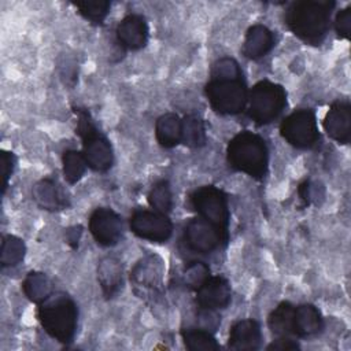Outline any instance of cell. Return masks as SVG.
Wrapping results in <instances>:
<instances>
[{"instance_id": "cell-1", "label": "cell", "mask_w": 351, "mask_h": 351, "mask_svg": "<svg viewBox=\"0 0 351 351\" xmlns=\"http://www.w3.org/2000/svg\"><path fill=\"white\" fill-rule=\"evenodd\" d=\"M204 95L219 115H237L245 110L248 89L236 59L223 56L211 64Z\"/></svg>"}, {"instance_id": "cell-2", "label": "cell", "mask_w": 351, "mask_h": 351, "mask_svg": "<svg viewBox=\"0 0 351 351\" xmlns=\"http://www.w3.org/2000/svg\"><path fill=\"white\" fill-rule=\"evenodd\" d=\"M335 5L332 0L293 1L285 10L284 22L299 40L317 47L322 44L329 32Z\"/></svg>"}, {"instance_id": "cell-3", "label": "cell", "mask_w": 351, "mask_h": 351, "mask_svg": "<svg viewBox=\"0 0 351 351\" xmlns=\"http://www.w3.org/2000/svg\"><path fill=\"white\" fill-rule=\"evenodd\" d=\"M37 319L41 328L59 343L73 341L78 324V307L66 292H52L37 304Z\"/></svg>"}, {"instance_id": "cell-4", "label": "cell", "mask_w": 351, "mask_h": 351, "mask_svg": "<svg viewBox=\"0 0 351 351\" xmlns=\"http://www.w3.org/2000/svg\"><path fill=\"white\" fill-rule=\"evenodd\" d=\"M226 158L230 167L245 173L255 180H262L267 173V144L263 137L250 130H243L229 140Z\"/></svg>"}, {"instance_id": "cell-5", "label": "cell", "mask_w": 351, "mask_h": 351, "mask_svg": "<svg viewBox=\"0 0 351 351\" xmlns=\"http://www.w3.org/2000/svg\"><path fill=\"white\" fill-rule=\"evenodd\" d=\"M77 115V134L82 140V155L88 167L97 173L108 171L114 165V151L110 140L97 129L86 108H74Z\"/></svg>"}, {"instance_id": "cell-6", "label": "cell", "mask_w": 351, "mask_h": 351, "mask_svg": "<svg viewBox=\"0 0 351 351\" xmlns=\"http://www.w3.org/2000/svg\"><path fill=\"white\" fill-rule=\"evenodd\" d=\"M248 117L255 125L271 123L287 106V92L282 85L262 80L248 90Z\"/></svg>"}, {"instance_id": "cell-7", "label": "cell", "mask_w": 351, "mask_h": 351, "mask_svg": "<svg viewBox=\"0 0 351 351\" xmlns=\"http://www.w3.org/2000/svg\"><path fill=\"white\" fill-rule=\"evenodd\" d=\"M189 203L197 215L215 226L228 241L230 213L226 193L214 185H203L189 195Z\"/></svg>"}, {"instance_id": "cell-8", "label": "cell", "mask_w": 351, "mask_h": 351, "mask_svg": "<svg viewBox=\"0 0 351 351\" xmlns=\"http://www.w3.org/2000/svg\"><path fill=\"white\" fill-rule=\"evenodd\" d=\"M281 137L295 148L310 149L319 140L315 114L311 108H300L285 117L280 125Z\"/></svg>"}, {"instance_id": "cell-9", "label": "cell", "mask_w": 351, "mask_h": 351, "mask_svg": "<svg viewBox=\"0 0 351 351\" xmlns=\"http://www.w3.org/2000/svg\"><path fill=\"white\" fill-rule=\"evenodd\" d=\"M165 262L156 254L143 256L133 266L130 273V282L134 293L141 299L154 300L160 296L163 288Z\"/></svg>"}, {"instance_id": "cell-10", "label": "cell", "mask_w": 351, "mask_h": 351, "mask_svg": "<svg viewBox=\"0 0 351 351\" xmlns=\"http://www.w3.org/2000/svg\"><path fill=\"white\" fill-rule=\"evenodd\" d=\"M130 230L140 239L166 243L173 234V222L167 214L155 210H136L129 219Z\"/></svg>"}, {"instance_id": "cell-11", "label": "cell", "mask_w": 351, "mask_h": 351, "mask_svg": "<svg viewBox=\"0 0 351 351\" xmlns=\"http://www.w3.org/2000/svg\"><path fill=\"white\" fill-rule=\"evenodd\" d=\"M89 232L101 247L117 245L123 234L122 218L108 207H97L92 211L88 222Z\"/></svg>"}, {"instance_id": "cell-12", "label": "cell", "mask_w": 351, "mask_h": 351, "mask_svg": "<svg viewBox=\"0 0 351 351\" xmlns=\"http://www.w3.org/2000/svg\"><path fill=\"white\" fill-rule=\"evenodd\" d=\"M182 239L185 245L197 254H210L221 244H226L217 228L200 217L192 218L185 223Z\"/></svg>"}, {"instance_id": "cell-13", "label": "cell", "mask_w": 351, "mask_h": 351, "mask_svg": "<svg viewBox=\"0 0 351 351\" xmlns=\"http://www.w3.org/2000/svg\"><path fill=\"white\" fill-rule=\"evenodd\" d=\"M195 300L200 310L217 311L226 308L232 300L229 281L222 276H210L206 282L196 289Z\"/></svg>"}, {"instance_id": "cell-14", "label": "cell", "mask_w": 351, "mask_h": 351, "mask_svg": "<svg viewBox=\"0 0 351 351\" xmlns=\"http://www.w3.org/2000/svg\"><path fill=\"white\" fill-rule=\"evenodd\" d=\"M148 23L140 14H129L121 19L115 29L118 44L129 51H138L148 43Z\"/></svg>"}, {"instance_id": "cell-15", "label": "cell", "mask_w": 351, "mask_h": 351, "mask_svg": "<svg viewBox=\"0 0 351 351\" xmlns=\"http://www.w3.org/2000/svg\"><path fill=\"white\" fill-rule=\"evenodd\" d=\"M326 134L339 144L351 140V106L347 100H336L329 106L324 118Z\"/></svg>"}, {"instance_id": "cell-16", "label": "cell", "mask_w": 351, "mask_h": 351, "mask_svg": "<svg viewBox=\"0 0 351 351\" xmlns=\"http://www.w3.org/2000/svg\"><path fill=\"white\" fill-rule=\"evenodd\" d=\"M34 203L45 211H62L70 207V197L63 186L53 178L38 180L32 188Z\"/></svg>"}, {"instance_id": "cell-17", "label": "cell", "mask_w": 351, "mask_h": 351, "mask_svg": "<svg viewBox=\"0 0 351 351\" xmlns=\"http://www.w3.org/2000/svg\"><path fill=\"white\" fill-rule=\"evenodd\" d=\"M262 332L258 321L252 318L236 321L229 330L228 348L234 351H255L261 348Z\"/></svg>"}, {"instance_id": "cell-18", "label": "cell", "mask_w": 351, "mask_h": 351, "mask_svg": "<svg viewBox=\"0 0 351 351\" xmlns=\"http://www.w3.org/2000/svg\"><path fill=\"white\" fill-rule=\"evenodd\" d=\"M324 329V317L311 303L293 306L292 335L299 339L314 337Z\"/></svg>"}, {"instance_id": "cell-19", "label": "cell", "mask_w": 351, "mask_h": 351, "mask_svg": "<svg viewBox=\"0 0 351 351\" xmlns=\"http://www.w3.org/2000/svg\"><path fill=\"white\" fill-rule=\"evenodd\" d=\"M276 40L273 32L261 23L252 25L243 41V55L251 60H258L266 56L274 47Z\"/></svg>"}, {"instance_id": "cell-20", "label": "cell", "mask_w": 351, "mask_h": 351, "mask_svg": "<svg viewBox=\"0 0 351 351\" xmlns=\"http://www.w3.org/2000/svg\"><path fill=\"white\" fill-rule=\"evenodd\" d=\"M97 281L103 295L110 299L114 298L123 284V265L112 255L100 259L97 265Z\"/></svg>"}, {"instance_id": "cell-21", "label": "cell", "mask_w": 351, "mask_h": 351, "mask_svg": "<svg viewBox=\"0 0 351 351\" xmlns=\"http://www.w3.org/2000/svg\"><path fill=\"white\" fill-rule=\"evenodd\" d=\"M182 119L176 112L162 114L155 122V137L163 148H173L181 143Z\"/></svg>"}, {"instance_id": "cell-22", "label": "cell", "mask_w": 351, "mask_h": 351, "mask_svg": "<svg viewBox=\"0 0 351 351\" xmlns=\"http://www.w3.org/2000/svg\"><path fill=\"white\" fill-rule=\"evenodd\" d=\"M22 291L25 296L36 304L41 303L52 292H55L51 278L41 271L27 273L22 281Z\"/></svg>"}, {"instance_id": "cell-23", "label": "cell", "mask_w": 351, "mask_h": 351, "mask_svg": "<svg viewBox=\"0 0 351 351\" xmlns=\"http://www.w3.org/2000/svg\"><path fill=\"white\" fill-rule=\"evenodd\" d=\"M292 314L293 304L281 302L271 310L267 317V326L276 337H292Z\"/></svg>"}, {"instance_id": "cell-24", "label": "cell", "mask_w": 351, "mask_h": 351, "mask_svg": "<svg viewBox=\"0 0 351 351\" xmlns=\"http://www.w3.org/2000/svg\"><path fill=\"white\" fill-rule=\"evenodd\" d=\"M207 134L204 121L196 114H188L182 118L181 143L189 148H200L206 144Z\"/></svg>"}, {"instance_id": "cell-25", "label": "cell", "mask_w": 351, "mask_h": 351, "mask_svg": "<svg viewBox=\"0 0 351 351\" xmlns=\"http://www.w3.org/2000/svg\"><path fill=\"white\" fill-rule=\"evenodd\" d=\"M184 346L191 351H217L219 344L211 330L204 328H184L181 330Z\"/></svg>"}, {"instance_id": "cell-26", "label": "cell", "mask_w": 351, "mask_h": 351, "mask_svg": "<svg viewBox=\"0 0 351 351\" xmlns=\"http://www.w3.org/2000/svg\"><path fill=\"white\" fill-rule=\"evenodd\" d=\"M26 254L25 241L14 234H4L1 239L0 248V263L1 267H14L19 265Z\"/></svg>"}, {"instance_id": "cell-27", "label": "cell", "mask_w": 351, "mask_h": 351, "mask_svg": "<svg viewBox=\"0 0 351 351\" xmlns=\"http://www.w3.org/2000/svg\"><path fill=\"white\" fill-rule=\"evenodd\" d=\"M62 165L63 177L69 184L78 182L88 169V163L82 152L77 149H66L62 155Z\"/></svg>"}, {"instance_id": "cell-28", "label": "cell", "mask_w": 351, "mask_h": 351, "mask_svg": "<svg viewBox=\"0 0 351 351\" xmlns=\"http://www.w3.org/2000/svg\"><path fill=\"white\" fill-rule=\"evenodd\" d=\"M148 204L162 214H169L173 208V193L167 180H158L147 195Z\"/></svg>"}, {"instance_id": "cell-29", "label": "cell", "mask_w": 351, "mask_h": 351, "mask_svg": "<svg viewBox=\"0 0 351 351\" xmlns=\"http://www.w3.org/2000/svg\"><path fill=\"white\" fill-rule=\"evenodd\" d=\"M73 5L77 8V12L89 23L99 26L104 22L106 16L110 12L111 3L107 0H95V1H75Z\"/></svg>"}, {"instance_id": "cell-30", "label": "cell", "mask_w": 351, "mask_h": 351, "mask_svg": "<svg viewBox=\"0 0 351 351\" xmlns=\"http://www.w3.org/2000/svg\"><path fill=\"white\" fill-rule=\"evenodd\" d=\"M210 276L211 274H210L208 265H206L202 261H193L185 267L182 274V281L185 287L196 291L199 287H202L206 282V280Z\"/></svg>"}, {"instance_id": "cell-31", "label": "cell", "mask_w": 351, "mask_h": 351, "mask_svg": "<svg viewBox=\"0 0 351 351\" xmlns=\"http://www.w3.org/2000/svg\"><path fill=\"white\" fill-rule=\"evenodd\" d=\"M335 30L340 38L348 40L351 33V7L340 10L335 18Z\"/></svg>"}, {"instance_id": "cell-32", "label": "cell", "mask_w": 351, "mask_h": 351, "mask_svg": "<svg viewBox=\"0 0 351 351\" xmlns=\"http://www.w3.org/2000/svg\"><path fill=\"white\" fill-rule=\"evenodd\" d=\"M16 165V158L12 152L8 151H1L0 154V169H1V176H3V193H5V189L8 186V180L11 174L14 173Z\"/></svg>"}, {"instance_id": "cell-33", "label": "cell", "mask_w": 351, "mask_h": 351, "mask_svg": "<svg viewBox=\"0 0 351 351\" xmlns=\"http://www.w3.org/2000/svg\"><path fill=\"white\" fill-rule=\"evenodd\" d=\"M266 350H278V351H296L300 350V346L296 340H293L292 337H276V340H273Z\"/></svg>"}, {"instance_id": "cell-34", "label": "cell", "mask_w": 351, "mask_h": 351, "mask_svg": "<svg viewBox=\"0 0 351 351\" xmlns=\"http://www.w3.org/2000/svg\"><path fill=\"white\" fill-rule=\"evenodd\" d=\"M313 184L310 180H303L299 185H298V196H299V200L302 202V204L304 207L310 206L311 202H313V196H314V192H313Z\"/></svg>"}, {"instance_id": "cell-35", "label": "cell", "mask_w": 351, "mask_h": 351, "mask_svg": "<svg viewBox=\"0 0 351 351\" xmlns=\"http://www.w3.org/2000/svg\"><path fill=\"white\" fill-rule=\"evenodd\" d=\"M81 236H82V226H81V225L70 226V228H67L66 232H64L66 243H67L73 250H77V248H78Z\"/></svg>"}]
</instances>
